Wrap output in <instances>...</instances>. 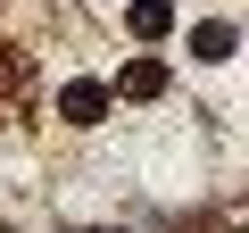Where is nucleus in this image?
Here are the masks:
<instances>
[{
    "label": "nucleus",
    "mask_w": 249,
    "mask_h": 233,
    "mask_svg": "<svg viewBox=\"0 0 249 233\" xmlns=\"http://www.w3.org/2000/svg\"><path fill=\"white\" fill-rule=\"evenodd\" d=\"M108 116V83H67V125H100Z\"/></svg>",
    "instance_id": "obj_1"
},
{
    "label": "nucleus",
    "mask_w": 249,
    "mask_h": 233,
    "mask_svg": "<svg viewBox=\"0 0 249 233\" xmlns=\"http://www.w3.org/2000/svg\"><path fill=\"white\" fill-rule=\"evenodd\" d=\"M133 34H142V42L175 34V0H133Z\"/></svg>",
    "instance_id": "obj_2"
},
{
    "label": "nucleus",
    "mask_w": 249,
    "mask_h": 233,
    "mask_svg": "<svg viewBox=\"0 0 249 233\" xmlns=\"http://www.w3.org/2000/svg\"><path fill=\"white\" fill-rule=\"evenodd\" d=\"M191 50H199L208 67H224V58L241 50V34H232V25H199V34H191Z\"/></svg>",
    "instance_id": "obj_3"
},
{
    "label": "nucleus",
    "mask_w": 249,
    "mask_h": 233,
    "mask_svg": "<svg viewBox=\"0 0 249 233\" xmlns=\"http://www.w3.org/2000/svg\"><path fill=\"white\" fill-rule=\"evenodd\" d=\"M124 92H133V100H158L166 92V67L158 58H133V67H124Z\"/></svg>",
    "instance_id": "obj_4"
}]
</instances>
